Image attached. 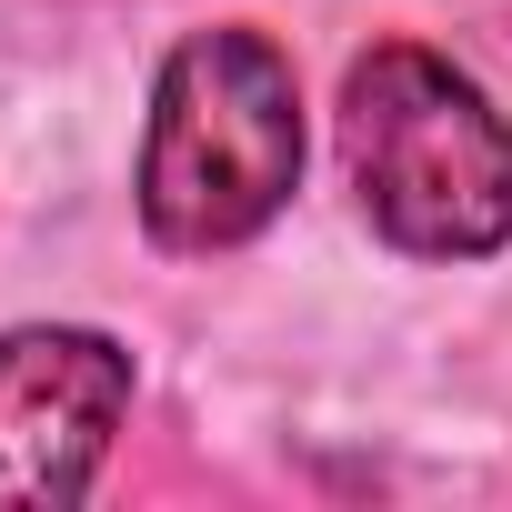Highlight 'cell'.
Listing matches in <instances>:
<instances>
[{"instance_id": "cell-3", "label": "cell", "mask_w": 512, "mask_h": 512, "mask_svg": "<svg viewBox=\"0 0 512 512\" xmlns=\"http://www.w3.org/2000/svg\"><path fill=\"white\" fill-rule=\"evenodd\" d=\"M131 392V352L91 322L0 332V512H71L101 482Z\"/></svg>"}, {"instance_id": "cell-2", "label": "cell", "mask_w": 512, "mask_h": 512, "mask_svg": "<svg viewBox=\"0 0 512 512\" xmlns=\"http://www.w3.org/2000/svg\"><path fill=\"white\" fill-rule=\"evenodd\" d=\"M342 171L402 262H492L512 241V121L422 41H372L342 71Z\"/></svg>"}, {"instance_id": "cell-1", "label": "cell", "mask_w": 512, "mask_h": 512, "mask_svg": "<svg viewBox=\"0 0 512 512\" xmlns=\"http://www.w3.org/2000/svg\"><path fill=\"white\" fill-rule=\"evenodd\" d=\"M302 191V81L272 31L211 21L151 71V121L131 161V211L161 251H241Z\"/></svg>"}]
</instances>
